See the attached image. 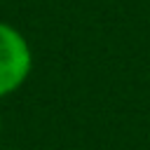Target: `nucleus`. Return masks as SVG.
Segmentation results:
<instances>
[{"label":"nucleus","mask_w":150,"mask_h":150,"mask_svg":"<svg viewBox=\"0 0 150 150\" xmlns=\"http://www.w3.org/2000/svg\"><path fill=\"white\" fill-rule=\"evenodd\" d=\"M33 68V52L19 28L0 21V98L21 89Z\"/></svg>","instance_id":"nucleus-1"},{"label":"nucleus","mask_w":150,"mask_h":150,"mask_svg":"<svg viewBox=\"0 0 150 150\" xmlns=\"http://www.w3.org/2000/svg\"><path fill=\"white\" fill-rule=\"evenodd\" d=\"M0 129H2V117H0Z\"/></svg>","instance_id":"nucleus-2"}]
</instances>
